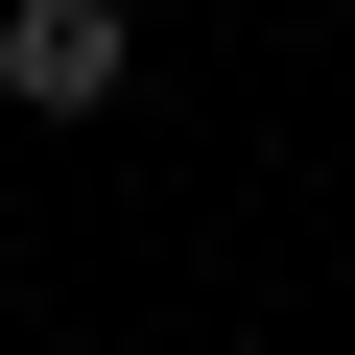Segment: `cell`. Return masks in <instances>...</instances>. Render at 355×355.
Returning a JSON list of instances; mask_svg holds the SVG:
<instances>
[{
  "mask_svg": "<svg viewBox=\"0 0 355 355\" xmlns=\"http://www.w3.org/2000/svg\"><path fill=\"white\" fill-rule=\"evenodd\" d=\"M142 71V24H119V0H0V95H24V119H95Z\"/></svg>",
  "mask_w": 355,
  "mask_h": 355,
  "instance_id": "6da1fadb",
  "label": "cell"
}]
</instances>
